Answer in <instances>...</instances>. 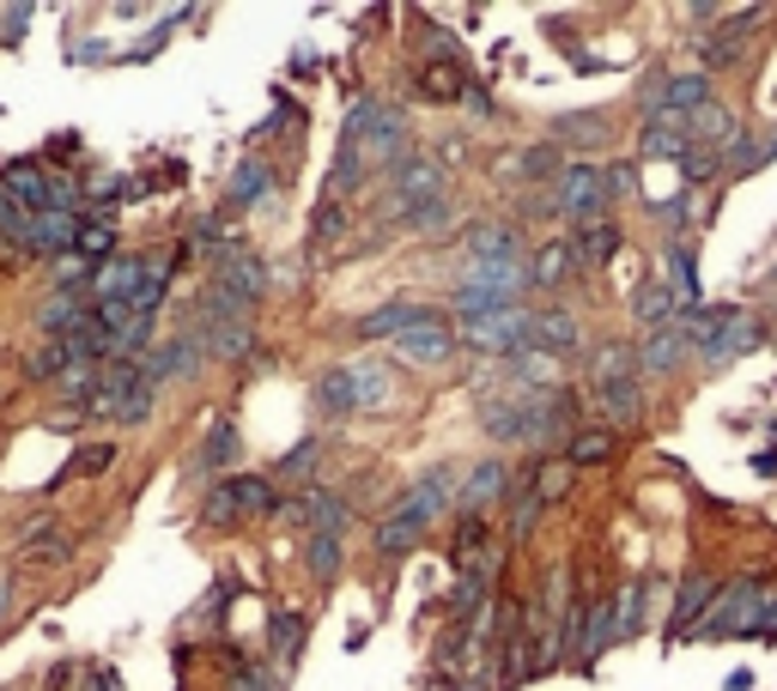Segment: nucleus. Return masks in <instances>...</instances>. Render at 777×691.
<instances>
[{"mask_svg":"<svg viewBox=\"0 0 777 691\" xmlns=\"http://www.w3.org/2000/svg\"><path fill=\"white\" fill-rule=\"evenodd\" d=\"M238 425L231 418H213V430H207V444H201V468H231L238 461Z\"/></svg>","mask_w":777,"mask_h":691,"instance_id":"a18cd8bd","label":"nucleus"},{"mask_svg":"<svg viewBox=\"0 0 777 691\" xmlns=\"http://www.w3.org/2000/svg\"><path fill=\"white\" fill-rule=\"evenodd\" d=\"M73 249H80L92 267H104L110 255H116V224H110V219H80V237H73Z\"/></svg>","mask_w":777,"mask_h":691,"instance_id":"79ce46f5","label":"nucleus"},{"mask_svg":"<svg viewBox=\"0 0 777 691\" xmlns=\"http://www.w3.org/2000/svg\"><path fill=\"white\" fill-rule=\"evenodd\" d=\"M140 279H146V255H122L116 249L92 274V303H128L134 291H140Z\"/></svg>","mask_w":777,"mask_h":691,"instance_id":"4468645a","label":"nucleus"},{"mask_svg":"<svg viewBox=\"0 0 777 691\" xmlns=\"http://www.w3.org/2000/svg\"><path fill=\"white\" fill-rule=\"evenodd\" d=\"M571 249H578V267H607L619 249V224L614 219H583L578 237H571Z\"/></svg>","mask_w":777,"mask_h":691,"instance_id":"bb28decb","label":"nucleus"},{"mask_svg":"<svg viewBox=\"0 0 777 691\" xmlns=\"http://www.w3.org/2000/svg\"><path fill=\"white\" fill-rule=\"evenodd\" d=\"M425 200H444V164H432V158L396 164V188H389V200H382V219H408V212L425 207Z\"/></svg>","mask_w":777,"mask_h":691,"instance_id":"20e7f679","label":"nucleus"},{"mask_svg":"<svg viewBox=\"0 0 777 691\" xmlns=\"http://www.w3.org/2000/svg\"><path fill=\"white\" fill-rule=\"evenodd\" d=\"M759 164H765V140L759 134H735V146L723 152V176H747Z\"/></svg>","mask_w":777,"mask_h":691,"instance_id":"864d4df0","label":"nucleus"},{"mask_svg":"<svg viewBox=\"0 0 777 691\" xmlns=\"http://www.w3.org/2000/svg\"><path fill=\"white\" fill-rule=\"evenodd\" d=\"M49 183H55V170H43L37 158H13V164L0 170V188H7L13 200H25L31 212L49 207Z\"/></svg>","mask_w":777,"mask_h":691,"instance_id":"f3484780","label":"nucleus"},{"mask_svg":"<svg viewBox=\"0 0 777 691\" xmlns=\"http://www.w3.org/2000/svg\"><path fill=\"white\" fill-rule=\"evenodd\" d=\"M341 146H353L358 164L370 170H389V164H408V110L401 104H377V97H358L341 122Z\"/></svg>","mask_w":777,"mask_h":691,"instance_id":"f257e3e1","label":"nucleus"},{"mask_svg":"<svg viewBox=\"0 0 777 691\" xmlns=\"http://www.w3.org/2000/svg\"><path fill=\"white\" fill-rule=\"evenodd\" d=\"M565 279H578V249H571V237L540 243L535 262H528V286H535V291H559Z\"/></svg>","mask_w":777,"mask_h":691,"instance_id":"a211bd4d","label":"nucleus"},{"mask_svg":"<svg viewBox=\"0 0 777 691\" xmlns=\"http://www.w3.org/2000/svg\"><path fill=\"white\" fill-rule=\"evenodd\" d=\"M110 461H116V444H85V449H73V461H67L61 480H98ZM61 480H55V485H61Z\"/></svg>","mask_w":777,"mask_h":691,"instance_id":"603ef678","label":"nucleus"},{"mask_svg":"<svg viewBox=\"0 0 777 691\" xmlns=\"http://www.w3.org/2000/svg\"><path fill=\"white\" fill-rule=\"evenodd\" d=\"M152 406H159V394H152V389H134L128 401L116 406V425H128V430H146V418H152Z\"/></svg>","mask_w":777,"mask_h":691,"instance_id":"4d7b16f0","label":"nucleus"},{"mask_svg":"<svg viewBox=\"0 0 777 691\" xmlns=\"http://www.w3.org/2000/svg\"><path fill=\"white\" fill-rule=\"evenodd\" d=\"M353 389H358V413H382V406L396 401L389 365H353Z\"/></svg>","mask_w":777,"mask_h":691,"instance_id":"e433bc0d","label":"nucleus"},{"mask_svg":"<svg viewBox=\"0 0 777 691\" xmlns=\"http://www.w3.org/2000/svg\"><path fill=\"white\" fill-rule=\"evenodd\" d=\"M528 346L547 353V358H565V353L583 346V322L571 310H535L528 315Z\"/></svg>","mask_w":777,"mask_h":691,"instance_id":"f8f14e48","label":"nucleus"},{"mask_svg":"<svg viewBox=\"0 0 777 691\" xmlns=\"http://www.w3.org/2000/svg\"><path fill=\"white\" fill-rule=\"evenodd\" d=\"M461 249H468V262H516V231L504 219H480L468 224Z\"/></svg>","mask_w":777,"mask_h":691,"instance_id":"5701e85b","label":"nucleus"},{"mask_svg":"<svg viewBox=\"0 0 777 691\" xmlns=\"http://www.w3.org/2000/svg\"><path fill=\"white\" fill-rule=\"evenodd\" d=\"M632 322L644 327V334H662V327L681 322V298L669 291V279H644V286L632 291Z\"/></svg>","mask_w":777,"mask_h":691,"instance_id":"dca6fc26","label":"nucleus"},{"mask_svg":"<svg viewBox=\"0 0 777 691\" xmlns=\"http://www.w3.org/2000/svg\"><path fill=\"white\" fill-rule=\"evenodd\" d=\"M408 224H413V231H425V237L444 231V224H449V200H425V207H413Z\"/></svg>","mask_w":777,"mask_h":691,"instance_id":"bf43d9fd","label":"nucleus"},{"mask_svg":"<svg viewBox=\"0 0 777 691\" xmlns=\"http://www.w3.org/2000/svg\"><path fill=\"white\" fill-rule=\"evenodd\" d=\"M231 691H279L274 679L262 673L255 661H243V655H231Z\"/></svg>","mask_w":777,"mask_h":691,"instance_id":"13d9d810","label":"nucleus"},{"mask_svg":"<svg viewBox=\"0 0 777 691\" xmlns=\"http://www.w3.org/2000/svg\"><path fill=\"white\" fill-rule=\"evenodd\" d=\"M595 406H602V418H614V425H638L644 418V389L632 382H607V389H595Z\"/></svg>","mask_w":777,"mask_h":691,"instance_id":"f704fd0d","label":"nucleus"},{"mask_svg":"<svg viewBox=\"0 0 777 691\" xmlns=\"http://www.w3.org/2000/svg\"><path fill=\"white\" fill-rule=\"evenodd\" d=\"M456 473L461 468H425L420 480L408 485V497H401V516H408V522H420V528H432L437 516H444L449 504H456Z\"/></svg>","mask_w":777,"mask_h":691,"instance_id":"1a4fd4ad","label":"nucleus"},{"mask_svg":"<svg viewBox=\"0 0 777 691\" xmlns=\"http://www.w3.org/2000/svg\"><path fill=\"white\" fill-rule=\"evenodd\" d=\"M765 339V327H759V315H747L741 310L735 322L723 327V334L711 339V346H705V365H729V358H741V353H753V346H759Z\"/></svg>","mask_w":777,"mask_h":691,"instance_id":"a878e982","label":"nucleus"},{"mask_svg":"<svg viewBox=\"0 0 777 691\" xmlns=\"http://www.w3.org/2000/svg\"><path fill=\"white\" fill-rule=\"evenodd\" d=\"M25 231H31V207L0 188V237H7V243H25Z\"/></svg>","mask_w":777,"mask_h":691,"instance_id":"6e6d98bb","label":"nucleus"},{"mask_svg":"<svg viewBox=\"0 0 777 691\" xmlns=\"http://www.w3.org/2000/svg\"><path fill=\"white\" fill-rule=\"evenodd\" d=\"M341 237H346V207L322 200V207H317V219H310V243H317V249H329V243H341Z\"/></svg>","mask_w":777,"mask_h":691,"instance_id":"5fc2aeb1","label":"nucleus"},{"mask_svg":"<svg viewBox=\"0 0 777 691\" xmlns=\"http://www.w3.org/2000/svg\"><path fill=\"white\" fill-rule=\"evenodd\" d=\"M201 334V346H207V358H219V365H238V358H250V346H255V334H250V322H207V327H195Z\"/></svg>","mask_w":777,"mask_h":691,"instance_id":"393cba45","label":"nucleus"},{"mask_svg":"<svg viewBox=\"0 0 777 691\" xmlns=\"http://www.w3.org/2000/svg\"><path fill=\"white\" fill-rule=\"evenodd\" d=\"M607 456H614V437H607V430H578V437L565 444L571 468H595V461H607Z\"/></svg>","mask_w":777,"mask_h":691,"instance_id":"8fccbe9b","label":"nucleus"},{"mask_svg":"<svg viewBox=\"0 0 777 691\" xmlns=\"http://www.w3.org/2000/svg\"><path fill=\"white\" fill-rule=\"evenodd\" d=\"M201 365H207V346H201V334L188 327V334L164 339L159 353H146V358H140V389H152V394H159L164 382H183V377H195Z\"/></svg>","mask_w":777,"mask_h":691,"instance_id":"7ed1b4c3","label":"nucleus"},{"mask_svg":"<svg viewBox=\"0 0 777 691\" xmlns=\"http://www.w3.org/2000/svg\"><path fill=\"white\" fill-rule=\"evenodd\" d=\"M461 339L487 358H516L528 353V310H499V315H480V322H461Z\"/></svg>","mask_w":777,"mask_h":691,"instance_id":"39448f33","label":"nucleus"},{"mask_svg":"<svg viewBox=\"0 0 777 691\" xmlns=\"http://www.w3.org/2000/svg\"><path fill=\"white\" fill-rule=\"evenodd\" d=\"M499 170H504V183H559V170H565V152L547 140V146H528V152L504 158Z\"/></svg>","mask_w":777,"mask_h":691,"instance_id":"4be33fe9","label":"nucleus"},{"mask_svg":"<svg viewBox=\"0 0 777 691\" xmlns=\"http://www.w3.org/2000/svg\"><path fill=\"white\" fill-rule=\"evenodd\" d=\"M420 315H425L420 303H401L396 298V303H382V310H370L365 322H358V339H401L413 322H420Z\"/></svg>","mask_w":777,"mask_h":691,"instance_id":"473e14b6","label":"nucleus"},{"mask_svg":"<svg viewBox=\"0 0 777 691\" xmlns=\"http://www.w3.org/2000/svg\"><path fill=\"white\" fill-rule=\"evenodd\" d=\"M559 212L565 219H607V183H602V164H565L559 170Z\"/></svg>","mask_w":777,"mask_h":691,"instance_id":"423d86ee","label":"nucleus"},{"mask_svg":"<svg viewBox=\"0 0 777 691\" xmlns=\"http://www.w3.org/2000/svg\"><path fill=\"white\" fill-rule=\"evenodd\" d=\"M31 558H37V564H67V558H73V540H61V534H55V540H31Z\"/></svg>","mask_w":777,"mask_h":691,"instance_id":"052dcab7","label":"nucleus"},{"mask_svg":"<svg viewBox=\"0 0 777 691\" xmlns=\"http://www.w3.org/2000/svg\"><path fill=\"white\" fill-rule=\"evenodd\" d=\"M310 576H317L322 588L334 583V576H341V564H346V546H341V534H310Z\"/></svg>","mask_w":777,"mask_h":691,"instance_id":"c03bdc74","label":"nucleus"},{"mask_svg":"<svg viewBox=\"0 0 777 691\" xmlns=\"http://www.w3.org/2000/svg\"><path fill=\"white\" fill-rule=\"evenodd\" d=\"M7 588H13V583H7V571H0V613H7Z\"/></svg>","mask_w":777,"mask_h":691,"instance_id":"e2e57ef3","label":"nucleus"},{"mask_svg":"<svg viewBox=\"0 0 777 691\" xmlns=\"http://www.w3.org/2000/svg\"><path fill=\"white\" fill-rule=\"evenodd\" d=\"M267 188H274V164L243 158V164L231 170V183H225V200H231V207H255V200H267Z\"/></svg>","mask_w":777,"mask_h":691,"instance_id":"2f4dec72","label":"nucleus"},{"mask_svg":"<svg viewBox=\"0 0 777 691\" xmlns=\"http://www.w3.org/2000/svg\"><path fill=\"white\" fill-rule=\"evenodd\" d=\"M602 183H607V200L632 195V164H607V170H602Z\"/></svg>","mask_w":777,"mask_h":691,"instance_id":"680f3d73","label":"nucleus"},{"mask_svg":"<svg viewBox=\"0 0 777 691\" xmlns=\"http://www.w3.org/2000/svg\"><path fill=\"white\" fill-rule=\"evenodd\" d=\"M317 461H322V444H317V437H304V444H292L286 456L274 461V473H279V480H310Z\"/></svg>","mask_w":777,"mask_h":691,"instance_id":"3c124183","label":"nucleus"},{"mask_svg":"<svg viewBox=\"0 0 777 691\" xmlns=\"http://www.w3.org/2000/svg\"><path fill=\"white\" fill-rule=\"evenodd\" d=\"M669 291L681 298V315L698 310V262H693V249H686V243L669 249Z\"/></svg>","mask_w":777,"mask_h":691,"instance_id":"ea45409f","label":"nucleus"},{"mask_svg":"<svg viewBox=\"0 0 777 691\" xmlns=\"http://www.w3.org/2000/svg\"><path fill=\"white\" fill-rule=\"evenodd\" d=\"M219 291H231V298L250 310V303L267 291V262H262V255H250V249H238V243L219 249Z\"/></svg>","mask_w":777,"mask_h":691,"instance_id":"9b49d317","label":"nucleus"},{"mask_svg":"<svg viewBox=\"0 0 777 691\" xmlns=\"http://www.w3.org/2000/svg\"><path fill=\"white\" fill-rule=\"evenodd\" d=\"M686 353H693V346H686L681 327H662V334H644V346H638V370H644V377H669Z\"/></svg>","mask_w":777,"mask_h":691,"instance_id":"cd10ccee","label":"nucleus"},{"mask_svg":"<svg viewBox=\"0 0 777 691\" xmlns=\"http://www.w3.org/2000/svg\"><path fill=\"white\" fill-rule=\"evenodd\" d=\"M614 643V600H583V637H578V661H595V655Z\"/></svg>","mask_w":777,"mask_h":691,"instance_id":"72a5a7b5","label":"nucleus"},{"mask_svg":"<svg viewBox=\"0 0 777 691\" xmlns=\"http://www.w3.org/2000/svg\"><path fill=\"white\" fill-rule=\"evenodd\" d=\"M540 497H535V468H523V480H511V540H528L540 522Z\"/></svg>","mask_w":777,"mask_h":691,"instance_id":"c9c22d12","label":"nucleus"},{"mask_svg":"<svg viewBox=\"0 0 777 691\" xmlns=\"http://www.w3.org/2000/svg\"><path fill=\"white\" fill-rule=\"evenodd\" d=\"M638 152H644V158H693L686 116H674V110H656V116H644V128H638Z\"/></svg>","mask_w":777,"mask_h":691,"instance_id":"ddd939ff","label":"nucleus"},{"mask_svg":"<svg viewBox=\"0 0 777 691\" xmlns=\"http://www.w3.org/2000/svg\"><path fill=\"white\" fill-rule=\"evenodd\" d=\"M765 588L759 583H735V588H723L717 595V607H711V619H698V637H747V631H759V613H765Z\"/></svg>","mask_w":777,"mask_h":691,"instance_id":"f03ea898","label":"nucleus"},{"mask_svg":"<svg viewBox=\"0 0 777 691\" xmlns=\"http://www.w3.org/2000/svg\"><path fill=\"white\" fill-rule=\"evenodd\" d=\"M480 430H487L492 444H523V437H528L523 394H516V401H487V406H480Z\"/></svg>","mask_w":777,"mask_h":691,"instance_id":"c756f323","label":"nucleus"},{"mask_svg":"<svg viewBox=\"0 0 777 691\" xmlns=\"http://www.w3.org/2000/svg\"><path fill=\"white\" fill-rule=\"evenodd\" d=\"M413 92L432 97V104H461V92H468V67H456V61H420V67H413Z\"/></svg>","mask_w":777,"mask_h":691,"instance_id":"412c9836","label":"nucleus"},{"mask_svg":"<svg viewBox=\"0 0 777 691\" xmlns=\"http://www.w3.org/2000/svg\"><path fill=\"white\" fill-rule=\"evenodd\" d=\"M711 595H717L711 576H686V583H681V600H674V637L698 625V607H711Z\"/></svg>","mask_w":777,"mask_h":691,"instance_id":"a19ab883","label":"nucleus"},{"mask_svg":"<svg viewBox=\"0 0 777 691\" xmlns=\"http://www.w3.org/2000/svg\"><path fill=\"white\" fill-rule=\"evenodd\" d=\"M499 497H511V468H504L499 456L461 468V485H456V509H461V516H480V509H492Z\"/></svg>","mask_w":777,"mask_h":691,"instance_id":"9d476101","label":"nucleus"},{"mask_svg":"<svg viewBox=\"0 0 777 691\" xmlns=\"http://www.w3.org/2000/svg\"><path fill=\"white\" fill-rule=\"evenodd\" d=\"M686 134H693V146H705V158H723L741 128H735V116H729L723 104H705V110L686 116Z\"/></svg>","mask_w":777,"mask_h":691,"instance_id":"aec40b11","label":"nucleus"},{"mask_svg":"<svg viewBox=\"0 0 777 691\" xmlns=\"http://www.w3.org/2000/svg\"><path fill=\"white\" fill-rule=\"evenodd\" d=\"M317 413H322V418H353V413H358L353 365H329V370L317 377Z\"/></svg>","mask_w":777,"mask_h":691,"instance_id":"b1692460","label":"nucleus"},{"mask_svg":"<svg viewBox=\"0 0 777 691\" xmlns=\"http://www.w3.org/2000/svg\"><path fill=\"white\" fill-rule=\"evenodd\" d=\"M480 552H492V546H487V516H461V522H456V540H449V558H456V571H461V564H475Z\"/></svg>","mask_w":777,"mask_h":691,"instance_id":"de8ad7c7","label":"nucleus"},{"mask_svg":"<svg viewBox=\"0 0 777 691\" xmlns=\"http://www.w3.org/2000/svg\"><path fill=\"white\" fill-rule=\"evenodd\" d=\"M571 473H578V468H571L565 456L540 461V468H535V497H540V504H559V497L571 492Z\"/></svg>","mask_w":777,"mask_h":691,"instance_id":"09e8293b","label":"nucleus"},{"mask_svg":"<svg viewBox=\"0 0 777 691\" xmlns=\"http://www.w3.org/2000/svg\"><path fill=\"white\" fill-rule=\"evenodd\" d=\"M389 346H396L401 365H449V353H456V327H449L437 310H425L420 322H413L401 339H389Z\"/></svg>","mask_w":777,"mask_h":691,"instance_id":"0eeeda50","label":"nucleus"},{"mask_svg":"<svg viewBox=\"0 0 777 691\" xmlns=\"http://www.w3.org/2000/svg\"><path fill=\"white\" fill-rule=\"evenodd\" d=\"M298 643H304V613L298 607H274V613H267V655H274V661H292Z\"/></svg>","mask_w":777,"mask_h":691,"instance_id":"4c0bfd02","label":"nucleus"},{"mask_svg":"<svg viewBox=\"0 0 777 691\" xmlns=\"http://www.w3.org/2000/svg\"><path fill=\"white\" fill-rule=\"evenodd\" d=\"M67 370V346L61 339H43V346H31L25 353V382H61Z\"/></svg>","mask_w":777,"mask_h":691,"instance_id":"49530a36","label":"nucleus"},{"mask_svg":"<svg viewBox=\"0 0 777 691\" xmlns=\"http://www.w3.org/2000/svg\"><path fill=\"white\" fill-rule=\"evenodd\" d=\"M638 377V346H626V339H607V346H595L590 358V389H607V382H632Z\"/></svg>","mask_w":777,"mask_h":691,"instance_id":"c85d7f7f","label":"nucleus"},{"mask_svg":"<svg viewBox=\"0 0 777 691\" xmlns=\"http://www.w3.org/2000/svg\"><path fill=\"white\" fill-rule=\"evenodd\" d=\"M638 625H644V583H626L614 595V643L638 637Z\"/></svg>","mask_w":777,"mask_h":691,"instance_id":"37998d69","label":"nucleus"},{"mask_svg":"<svg viewBox=\"0 0 777 691\" xmlns=\"http://www.w3.org/2000/svg\"><path fill=\"white\" fill-rule=\"evenodd\" d=\"M80 237V212H31V231H25V255H67Z\"/></svg>","mask_w":777,"mask_h":691,"instance_id":"2eb2a0df","label":"nucleus"},{"mask_svg":"<svg viewBox=\"0 0 777 691\" xmlns=\"http://www.w3.org/2000/svg\"><path fill=\"white\" fill-rule=\"evenodd\" d=\"M638 104H644V116H656V110L693 116V110L711 104V73H669V79H656V85H644Z\"/></svg>","mask_w":777,"mask_h":691,"instance_id":"6e6552de","label":"nucleus"},{"mask_svg":"<svg viewBox=\"0 0 777 691\" xmlns=\"http://www.w3.org/2000/svg\"><path fill=\"white\" fill-rule=\"evenodd\" d=\"M420 540H425V528H420V522H408L401 509H389V516L377 522V552H382V558H408V552L420 546Z\"/></svg>","mask_w":777,"mask_h":691,"instance_id":"58836bf2","label":"nucleus"},{"mask_svg":"<svg viewBox=\"0 0 777 691\" xmlns=\"http://www.w3.org/2000/svg\"><path fill=\"white\" fill-rule=\"evenodd\" d=\"M298 522H310L317 534H341L346 540V528H353V504L334 497V492H322V485H310V492L298 497Z\"/></svg>","mask_w":777,"mask_h":691,"instance_id":"6ab92c4d","label":"nucleus"},{"mask_svg":"<svg viewBox=\"0 0 777 691\" xmlns=\"http://www.w3.org/2000/svg\"><path fill=\"white\" fill-rule=\"evenodd\" d=\"M602 140H607V116H602V110H571V116L553 122V146H559V152H565V146L595 152Z\"/></svg>","mask_w":777,"mask_h":691,"instance_id":"7c9ffc66","label":"nucleus"}]
</instances>
